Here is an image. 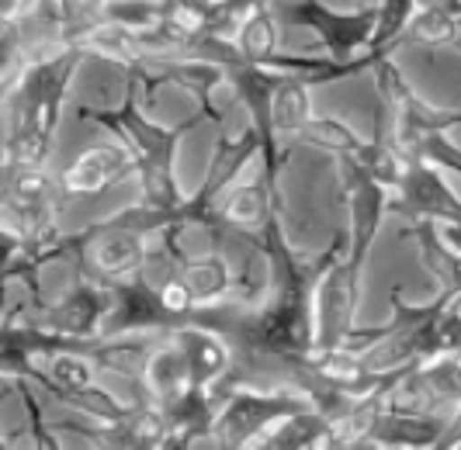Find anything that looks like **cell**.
Returning <instances> with one entry per match:
<instances>
[{
	"mask_svg": "<svg viewBox=\"0 0 461 450\" xmlns=\"http://www.w3.org/2000/svg\"><path fill=\"white\" fill-rule=\"evenodd\" d=\"M281 18L292 24H309V28H316L326 42H330V49L344 59L354 45H361L368 39V28L378 14H375V11H368V14H333V11H326L323 4H316V0H302V4L285 7Z\"/></svg>",
	"mask_w": 461,
	"mask_h": 450,
	"instance_id": "obj_5",
	"label": "cell"
},
{
	"mask_svg": "<svg viewBox=\"0 0 461 450\" xmlns=\"http://www.w3.org/2000/svg\"><path fill=\"white\" fill-rule=\"evenodd\" d=\"M129 174H132V157L125 146H94L59 174V184L63 194H97Z\"/></svg>",
	"mask_w": 461,
	"mask_h": 450,
	"instance_id": "obj_4",
	"label": "cell"
},
{
	"mask_svg": "<svg viewBox=\"0 0 461 450\" xmlns=\"http://www.w3.org/2000/svg\"><path fill=\"white\" fill-rule=\"evenodd\" d=\"M59 402L69 405V409H77L80 416H87L94 423H118V419L129 416V405L115 402V395H108V392H101V388H94V384L80 388V392H69Z\"/></svg>",
	"mask_w": 461,
	"mask_h": 450,
	"instance_id": "obj_11",
	"label": "cell"
},
{
	"mask_svg": "<svg viewBox=\"0 0 461 450\" xmlns=\"http://www.w3.org/2000/svg\"><path fill=\"white\" fill-rule=\"evenodd\" d=\"M59 202H63V184L56 174H49L46 166H18L7 170L0 204L7 215V229H14L24 239L28 253L49 247L59 229Z\"/></svg>",
	"mask_w": 461,
	"mask_h": 450,
	"instance_id": "obj_2",
	"label": "cell"
},
{
	"mask_svg": "<svg viewBox=\"0 0 461 450\" xmlns=\"http://www.w3.org/2000/svg\"><path fill=\"white\" fill-rule=\"evenodd\" d=\"M174 346L181 350V357L187 364V382H191V388H198V392H205L208 384L226 371V346L215 337H208V333L181 329Z\"/></svg>",
	"mask_w": 461,
	"mask_h": 450,
	"instance_id": "obj_8",
	"label": "cell"
},
{
	"mask_svg": "<svg viewBox=\"0 0 461 450\" xmlns=\"http://www.w3.org/2000/svg\"><path fill=\"white\" fill-rule=\"evenodd\" d=\"M0 450H11V444H7V440H4V436H0Z\"/></svg>",
	"mask_w": 461,
	"mask_h": 450,
	"instance_id": "obj_17",
	"label": "cell"
},
{
	"mask_svg": "<svg viewBox=\"0 0 461 450\" xmlns=\"http://www.w3.org/2000/svg\"><path fill=\"white\" fill-rule=\"evenodd\" d=\"M285 409V402H277V399H267V395H250V392H243V395H236L226 409H222V416H219V440H222V447L226 450H240L250 436H254L257 429L264 427L271 416H277Z\"/></svg>",
	"mask_w": 461,
	"mask_h": 450,
	"instance_id": "obj_6",
	"label": "cell"
},
{
	"mask_svg": "<svg viewBox=\"0 0 461 450\" xmlns=\"http://www.w3.org/2000/svg\"><path fill=\"white\" fill-rule=\"evenodd\" d=\"M24 63H28L24 59V22L0 18V97L14 84Z\"/></svg>",
	"mask_w": 461,
	"mask_h": 450,
	"instance_id": "obj_12",
	"label": "cell"
},
{
	"mask_svg": "<svg viewBox=\"0 0 461 450\" xmlns=\"http://www.w3.org/2000/svg\"><path fill=\"white\" fill-rule=\"evenodd\" d=\"M181 284H185L194 305H212L219 294L230 292V270L222 260L205 256V260H185L181 264Z\"/></svg>",
	"mask_w": 461,
	"mask_h": 450,
	"instance_id": "obj_10",
	"label": "cell"
},
{
	"mask_svg": "<svg viewBox=\"0 0 461 450\" xmlns=\"http://www.w3.org/2000/svg\"><path fill=\"white\" fill-rule=\"evenodd\" d=\"M39 0H0V18H14V22H28L35 14Z\"/></svg>",
	"mask_w": 461,
	"mask_h": 450,
	"instance_id": "obj_15",
	"label": "cell"
},
{
	"mask_svg": "<svg viewBox=\"0 0 461 450\" xmlns=\"http://www.w3.org/2000/svg\"><path fill=\"white\" fill-rule=\"evenodd\" d=\"M4 180H7V163H4V153H0V191H4Z\"/></svg>",
	"mask_w": 461,
	"mask_h": 450,
	"instance_id": "obj_16",
	"label": "cell"
},
{
	"mask_svg": "<svg viewBox=\"0 0 461 450\" xmlns=\"http://www.w3.org/2000/svg\"><path fill=\"white\" fill-rule=\"evenodd\" d=\"M277 49V28H275V14L267 7H257L250 11L236 39H232V52L240 59V67H264Z\"/></svg>",
	"mask_w": 461,
	"mask_h": 450,
	"instance_id": "obj_9",
	"label": "cell"
},
{
	"mask_svg": "<svg viewBox=\"0 0 461 450\" xmlns=\"http://www.w3.org/2000/svg\"><path fill=\"white\" fill-rule=\"evenodd\" d=\"M84 45L56 42L52 49L28 59L14 84L4 90V139L0 153L7 170L18 166H46L52 139L59 129V114L67 101V87L77 67L84 63Z\"/></svg>",
	"mask_w": 461,
	"mask_h": 450,
	"instance_id": "obj_1",
	"label": "cell"
},
{
	"mask_svg": "<svg viewBox=\"0 0 461 450\" xmlns=\"http://www.w3.org/2000/svg\"><path fill=\"white\" fill-rule=\"evenodd\" d=\"M108 309H112L108 284L77 277L63 298H56L52 305L39 309V315L32 322H24V326H32L42 337L59 339L69 350L87 354L94 339L101 337V326L108 319Z\"/></svg>",
	"mask_w": 461,
	"mask_h": 450,
	"instance_id": "obj_3",
	"label": "cell"
},
{
	"mask_svg": "<svg viewBox=\"0 0 461 450\" xmlns=\"http://www.w3.org/2000/svg\"><path fill=\"white\" fill-rule=\"evenodd\" d=\"M28 247H24V239L14 232V229H7V225H0V288L7 284V274L18 267V260H22Z\"/></svg>",
	"mask_w": 461,
	"mask_h": 450,
	"instance_id": "obj_14",
	"label": "cell"
},
{
	"mask_svg": "<svg viewBox=\"0 0 461 450\" xmlns=\"http://www.w3.org/2000/svg\"><path fill=\"white\" fill-rule=\"evenodd\" d=\"M222 215L226 222L236 225V229H247V225H257L267 219V194L260 184H247V187H236L226 204H222Z\"/></svg>",
	"mask_w": 461,
	"mask_h": 450,
	"instance_id": "obj_13",
	"label": "cell"
},
{
	"mask_svg": "<svg viewBox=\"0 0 461 450\" xmlns=\"http://www.w3.org/2000/svg\"><path fill=\"white\" fill-rule=\"evenodd\" d=\"M139 378H142V388H146L153 399H160L163 405L177 402L187 388H191V382H187V364L177 346L149 350V357L142 364Z\"/></svg>",
	"mask_w": 461,
	"mask_h": 450,
	"instance_id": "obj_7",
	"label": "cell"
}]
</instances>
